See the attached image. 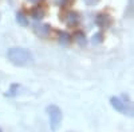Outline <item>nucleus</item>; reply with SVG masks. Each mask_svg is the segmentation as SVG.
Returning <instances> with one entry per match:
<instances>
[{"mask_svg": "<svg viewBox=\"0 0 134 132\" xmlns=\"http://www.w3.org/2000/svg\"><path fill=\"white\" fill-rule=\"evenodd\" d=\"M74 40L79 44L81 47H83V46H86V43H87V40H86V36H85V34L82 31H76L75 34H74Z\"/></svg>", "mask_w": 134, "mask_h": 132, "instance_id": "nucleus-7", "label": "nucleus"}, {"mask_svg": "<svg viewBox=\"0 0 134 132\" xmlns=\"http://www.w3.org/2000/svg\"><path fill=\"white\" fill-rule=\"evenodd\" d=\"M28 2H30V3H36L38 0H28Z\"/></svg>", "mask_w": 134, "mask_h": 132, "instance_id": "nucleus-14", "label": "nucleus"}, {"mask_svg": "<svg viewBox=\"0 0 134 132\" xmlns=\"http://www.w3.org/2000/svg\"><path fill=\"white\" fill-rule=\"evenodd\" d=\"M0 132H3V129H2V128H0Z\"/></svg>", "mask_w": 134, "mask_h": 132, "instance_id": "nucleus-16", "label": "nucleus"}, {"mask_svg": "<svg viewBox=\"0 0 134 132\" xmlns=\"http://www.w3.org/2000/svg\"><path fill=\"white\" fill-rule=\"evenodd\" d=\"M95 24L98 27H100V28H106V27H109L111 24V20H110V17L107 15L100 14V15H98L95 17Z\"/></svg>", "mask_w": 134, "mask_h": 132, "instance_id": "nucleus-5", "label": "nucleus"}, {"mask_svg": "<svg viewBox=\"0 0 134 132\" xmlns=\"http://www.w3.org/2000/svg\"><path fill=\"white\" fill-rule=\"evenodd\" d=\"M34 31L35 34L39 36V37H48L50 32H51V28L48 24H36L34 27Z\"/></svg>", "mask_w": 134, "mask_h": 132, "instance_id": "nucleus-4", "label": "nucleus"}, {"mask_svg": "<svg viewBox=\"0 0 134 132\" xmlns=\"http://www.w3.org/2000/svg\"><path fill=\"white\" fill-rule=\"evenodd\" d=\"M71 35L67 34V32H59V43L62 46H67V44L71 43Z\"/></svg>", "mask_w": 134, "mask_h": 132, "instance_id": "nucleus-8", "label": "nucleus"}, {"mask_svg": "<svg viewBox=\"0 0 134 132\" xmlns=\"http://www.w3.org/2000/svg\"><path fill=\"white\" fill-rule=\"evenodd\" d=\"M66 23L67 26H70V27H75L78 23H79V16H78V14L75 12H69L66 15Z\"/></svg>", "mask_w": 134, "mask_h": 132, "instance_id": "nucleus-6", "label": "nucleus"}, {"mask_svg": "<svg viewBox=\"0 0 134 132\" xmlns=\"http://www.w3.org/2000/svg\"><path fill=\"white\" fill-rule=\"evenodd\" d=\"M19 92V84H12L11 85V88L5 92V96H9V97H12V96H16Z\"/></svg>", "mask_w": 134, "mask_h": 132, "instance_id": "nucleus-12", "label": "nucleus"}, {"mask_svg": "<svg viewBox=\"0 0 134 132\" xmlns=\"http://www.w3.org/2000/svg\"><path fill=\"white\" fill-rule=\"evenodd\" d=\"M44 16V12H43V9H40V7H36V8H34L31 11V17L32 19H35V20H42Z\"/></svg>", "mask_w": 134, "mask_h": 132, "instance_id": "nucleus-10", "label": "nucleus"}, {"mask_svg": "<svg viewBox=\"0 0 134 132\" xmlns=\"http://www.w3.org/2000/svg\"><path fill=\"white\" fill-rule=\"evenodd\" d=\"M47 111V115H48V120H50V128L52 131H57L62 123V117H63V114H62V109L55 105V104H51V105H47L46 108Z\"/></svg>", "mask_w": 134, "mask_h": 132, "instance_id": "nucleus-2", "label": "nucleus"}, {"mask_svg": "<svg viewBox=\"0 0 134 132\" xmlns=\"http://www.w3.org/2000/svg\"><path fill=\"white\" fill-rule=\"evenodd\" d=\"M102 41H103V35H102V32H97V34L93 35L91 43L94 44V46H98V44H100Z\"/></svg>", "mask_w": 134, "mask_h": 132, "instance_id": "nucleus-11", "label": "nucleus"}, {"mask_svg": "<svg viewBox=\"0 0 134 132\" xmlns=\"http://www.w3.org/2000/svg\"><path fill=\"white\" fill-rule=\"evenodd\" d=\"M16 21L21 27H28V19H27V16L23 12H18L16 14Z\"/></svg>", "mask_w": 134, "mask_h": 132, "instance_id": "nucleus-9", "label": "nucleus"}, {"mask_svg": "<svg viewBox=\"0 0 134 132\" xmlns=\"http://www.w3.org/2000/svg\"><path fill=\"white\" fill-rule=\"evenodd\" d=\"M7 58L14 65L18 67H24V65L32 64L34 58L28 49L21 48V47H12L7 51Z\"/></svg>", "mask_w": 134, "mask_h": 132, "instance_id": "nucleus-1", "label": "nucleus"}, {"mask_svg": "<svg viewBox=\"0 0 134 132\" xmlns=\"http://www.w3.org/2000/svg\"><path fill=\"white\" fill-rule=\"evenodd\" d=\"M83 2H85L87 5H95V4L99 2V0H83Z\"/></svg>", "mask_w": 134, "mask_h": 132, "instance_id": "nucleus-13", "label": "nucleus"}, {"mask_svg": "<svg viewBox=\"0 0 134 132\" xmlns=\"http://www.w3.org/2000/svg\"><path fill=\"white\" fill-rule=\"evenodd\" d=\"M110 104L117 112L122 115H127V116H134V105L131 103H126L124 100H121L119 97L111 96L110 97Z\"/></svg>", "mask_w": 134, "mask_h": 132, "instance_id": "nucleus-3", "label": "nucleus"}, {"mask_svg": "<svg viewBox=\"0 0 134 132\" xmlns=\"http://www.w3.org/2000/svg\"><path fill=\"white\" fill-rule=\"evenodd\" d=\"M129 2H130V4H133V0H129Z\"/></svg>", "mask_w": 134, "mask_h": 132, "instance_id": "nucleus-15", "label": "nucleus"}]
</instances>
